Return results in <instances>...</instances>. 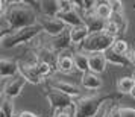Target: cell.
<instances>
[{
  "mask_svg": "<svg viewBox=\"0 0 135 117\" xmlns=\"http://www.w3.org/2000/svg\"><path fill=\"white\" fill-rule=\"evenodd\" d=\"M112 96H86L76 104V117H94L100 106Z\"/></svg>",
  "mask_w": 135,
  "mask_h": 117,
  "instance_id": "obj_4",
  "label": "cell"
},
{
  "mask_svg": "<svg viewBox=\"0 0 135 117\" xmlns=\"http://www.w3.org/2000/svg\"><path fill=\"white\" fill-rule=\"evenodd\" d=\"M35 65H37L38 73L41 74L43 78H46V76H50V74L53 73V70H55V67H53V65H50L49 62H44V61H38Z\"/></svg>",
  "mask_w": 135,
  "mask_h": 117,
  "instance_id": "obj_25",
  "label": "cell"
},
{
  "mask_svg": "<svg viewBox=\"0 0 135 117\" xmlns=\"http://www.w3.org/2000/svg\"><path fill=\"white\" fill-rule=\"evenodd\" d=\"M15 117H40V116L33 114V113H31V111H21V113H18Z\"/></svg>",
  "mask_w": 135,
  "mask_h": 117,
  "instance_id": "obj_30",
  "label": "cell"
},
{
  "mask_svg": "<svg viewBox=\"0 0 135 117\" xmlns=\"http://www.w3.org/2000/svg\"><path fill=\"white\" fill-rule=\"evenodd\" d=\"M46 99L55 111L68 110L74 105L73 97H70V96H67L61 91H56V90H50L49 93H46Z\"/></svg>",
  "mask_w": 135,
  "mask_h": 117,
  "instance_id": "obj_6",
  "label": "cell"
},
{
  "mask_svg": "<svg viewBox=\"0 0 135 117\" xmlns=\"http://www.w3.org/2000/svg\"><path fill=\"white\" fill-rule=\"evenodd\" d=\"M18 67H20V73H21V76L26 79V82H31V84H33V85H38V84L43 82L44 78L38 73L35 64H26V62L20 61Z\"/></svg>",
  "mask_w": 135,
  "mask_h": 117,
  "instance_id": "obj_8",
  "label": "cell"
},
{
  "mask_svg": "<svg viewBox=\"0 0 135 117\" xmlns=\"http://www.w3.org/2000/svg\"><path fill=\"white\" fill-rule=\"evenodd\" d=\"M43 31L41 26H32V27H26V29H21V31L12 32V34H8L5 37H0V43H2V47L3 49H11V47H15V46H20V44H25L32 41L35 37H38V34Z\"/></svg>",
  "mask_w": 135,
  "mask_h": 117,
  "instance_id": "obj_3",
  "label": "cell"
},
{
  "mask_svg": "<svg viewBox=\"0 0 135 117\" xmlns=\"http://www.w3.org/2000/svg\"><path fill=\"white\" fill-rule=\"evenodd\" d=\"M26 84V79L20 74V76H15L14 79H11L9 82L5 84L3 87V94L6 96L8 99H14V97H18L21 91H23V87Z\"/></svg>",
  "mask_w": 135,
  "mask_h": 117,
  "instance_id": "obj_9",
  "label": "cell"
},
{
  "mask_svg": "<svg viewBox=\"0 0 135 117\" xmlns=\"http://www.w3.org/2000/svg\"><path fill=\"white\" fill-rule=\"evenodd\" d=\"M58 18L61 21H64L68 27H76V26L84 25V17L76 9H71V11H67V12H59Z\"/></svg>",
  "mask_w": 135,
  "mask_h": 117,
  "instance_id": "obj_12",
  "label": "cell"
},
{
  "mask_svg": "<svg viewBox=\"0 0 135 117\" xmlns=\"http://www.w3.org/2000/svg\"><path fill=\"white\" fill-rule=\"evenodd\" d=\"M38 5L43 15L46 17H58V14L61 12L58 0H43V2H38Z\"/></svg>",
  "mask_w": 135,
  "mask_h": 117,
  "instance_id": "obj_15",
  "label": "cell"
},
{
  "mask_svg": "<svg viewBox=\"0 0 135 117\" xmlns=\"http://www.w3.org/2000/svg\"><path fill=\"white\" fill-rule=\"evenodd\" d=\"M53 117H76V106H71L68 110H62V111H55Z\"/></svg>",
  "mask_w": 135,
  "mask_h": 117,
  "instance_id": "obj_27",
  "label": "cell"
},
{
  "mask_svg": "<svg viewBox=\"0 0 135 117\" xmlns=\"http://www.w3.org/2000/svg\"><path fill=\"white\" fill-rule=\"evenodd\" d=\"M105 117H120V111H118V108H114V110H111Z\"/></svg>",
  "mask_w": 135,
  "mask_h": 117,
  "instance_id": "obj_31",
  "label": "cell"
},
{
  "mask_svg": "<svg viewBox=\"0 0 135 117\" xmlns=\"http://www.w3.org/2000/svg\"><path fill=\"white\" fill-rule=\"evenodd\" d=\"M38 25L41 26V29H43L47 35L50 37H58V35H61L62 32L67 29V25L61 21V20L58 18V17H46V15H41V17H38Z\"/></svg>",
  "mask_w": 135,
  "mask_h": 117,
  "instance_id": "obj_5",
  "label": "cell"
},
{
  "mask_svg": "<svg viewBox=\"0 0 135 117\" xmlns=\"http://www.w3.org/2000/svg\"><path fill=\"white\" fill-rule=\"evenodd\" d=\"M0 117H15L14 116V105L9 99H5L2 102V108H0Z\"/></svg>",
  "mask_w": 135,
  "mask_h": 117,
  "instance_id": "obj_24",
  "label": "cell"
},
{
  "mask_svg": "<svg viewBox=\"0 0 135 117\" xmlns=\"http://www.w3.org/2000/svg\"><path fill=\"white\" fill-rule=\"evenodd\" d=\"M128 59H129V62H131V64H134V65H135V49L131 50V52L128 53Z\"/></svg>",
  "mask_w": 135,
  "mask_h": 117,
  "instance_id": "obj_32",
  "label": "cell"
},
{
  "mask_svg": "<svg viewBox=\"0 0 135 117\" xmlns=\"http://www.w3.org/2000/svg\"><path fill=\"white\" fill-rule=\"evenodd\" d=\"M94 14L97 17H100L102 20H105V21H109V18L114 15L109 2H100V3H97V6L94 9Z\"/></svg>",
  "mask_w": 135,
  "mask_h": 117,
  "instance_id": "obj_19",
  "label": "cell"
},
{
  "mask_svg": "<svg viewBox=\"0 0 135 117\" xmlns=\"http://www.w3.org/2000/svg\"><path fill=\"white\" fill-rule=\"evenodd\" d=\"M70 44H71L70 27H67V29L61 34V35H58V37L53 38V41H52V50H53L55 53H59V52H62V50L67 49Z\"/></svg>",
  "mask_w": 135,
  "mask_h": 117,
  "instance_id": "obj_13",
  "label": "cell"
},
{
  "mask_svg": "<svg viewBox=\"0 0 135 117\" xmlns=\"http://www.w3.org/2000/svg\"><path fill=\"white\" fill-rule=\"evenodd\" d=\"M49 87L52 90H56V91H61L64 94H67L70 97H79L82 96V90H80L78 85L74 84H70V82H65V81H58L53 79L49 82Z\"/></svg>",
  "mask_w": 135,
  "mask_h": 117,
  "instance_id": "obj_7",
  "label": "cell"
},
{
  "mask_svg": "<svg viewBox=\"0 0 135 117\" xmlns=\"http://www.w3.org/2000/svg\"><path fill=\"white\" fill-rule=\"evenodd\" d=\"M131 96H132V97L135 99V87H134V90H132V93H131Z\"/></svg>",
  "mask_w": 135,
  "mask_h": 117,
  "instance_id": "obj_33",
  "label": "cell"
},
{
  "mask_svg": "<svg viewBox=\"0 0 135 117\" xmlns=\"http://www.w3.org/2000/svg\"><path fill=\"white\" fill-rule=\"evenodd\" d=\"M122 32V29H120V26H118V23L117 21H114V20H109V21H106V27H105V34H108V35H111L112 38H115L118 34Z\"/></svg>",
  "mask_w": 135,
  "mask_h": 117,
  "instance_id": "obj_26",
  "label": "cell"
},
{
  "mask_svg": "<svg viewBox=\"0 0 135 117\" xmlns=\"http://www.w3.org/2000/svg\"><path fill=\"white\" fill-rule=\"evenodd\" d=\"M20 72V67H18V62L17 61H12V59H6L3 58L0 61V76L3 79L6 78H12Z\"/></svg>",
  "mask_w": 135,
  "mask_h": 117,
  "instance_id": "obj_14",
  "label": "cell"
},
{
  "mask_svg": "<svg viewBox=\"0 0 135 117\" xmlns=\"http://www.w3.org/2000/svg\"><path fill=\"white\" fill-rule=\"evenodd\" d=\"M105 58H106V61L109 62V64H114V65H122V67H126L128 64H131L128 59V56H122L115 53L112 49L106 50L105 52Z\"/></svg>",
  "mask_w": 135,
  "mask_h": 117,
  "instance_id": "obj_20",
  "label": "cell"
},
{
  "mask_svg": "<svg viewBox=\"0 0 135 117\" xmlns=\"http://www.w3.org/2000/svg\"><path fill=\"white\" fill-rule=\"evenodd\" d=\"M88 61H90V72L94 74H100L106 70V58L105 53H90L88 55Z\"/></svg>",
  "mask_w": 135,
  "mask_h": 117,
  "instance_id": "obj_11",
  "label": "cell"
},
{
  "mask_svg": "<svg viewBox=\"0 0 135 117\" xmlns=\"http://www.w3.org/2000/svg\"><path fill=\"white\" fill-rule=\"evenodd\" d=\"M84 25L86 26L90 34H99V32H105L106 21L102 20L100 17H97L94 12H90L84 15Z\"/></svg>",
  "mask_w": 135,
  "mask_h": 117,
  "instance_id": "obj_10",
  "label": "cell"
},
{
  "mask_svg": "<svg viewBox=\"0 0 135 117\" xmlns=\"http://www.w3.org/2000/svg\"><path fill=\"white\" fill-rule=\"evenodd\" d=\"M109 3H111V8H112V12L114 14H122V11H123V3L122 2L114 0V2H109Z\"/></svg>",
  "mask_w": 135,
  "mask_h": 117,
  "instance_id": "obj_29",
  "label": "cell"
},
{
  "mask_svg": "<svg viewBox=\"0 0 135 117\" xmlns=\"http://www.w3.org/2000/svg\"><path fill=\"white\" fill-rule=\"evenodd\" d=\"M8 12L2 17V37L38 25V15L33 8L25 2H9Z\"/></svg>",
  "mask_w": 135,
  "mask_h": 117,
  "instance_id": "obj_1",
  "label": "cell"
},
{
  "mask_svg": "<svg viewBox=\"0 0 135 117\" xmlns=\"http://www.w3.org/2000/svg\"><path fill=\"white\" fill-rule=\"evenodd\" d=\"M90 35V31L86 29L85 25L82 26H76V27H70V37H71V44L80 46V44L85 41Z\"/></svg>",
  "mask_w": 135,
  "mask_h": 117,
  "instance_id": "obj_17",
  "label": "cell"
},
{
  "mask_svg": "<svg viewBox=\"0 0 135 117\" xmlns=\"http://www.w3.org/2000/svg\"><path fill=\"white\" fill-rule=\"evenodd\" d=\"M120 117H135V110L134 108H118Z\"/></svg>",
  "mask_w": 135,
  "mask_h": 117,
  "instance_id": "obj_28",
  "label": "cell"
},
{
  "mask_svg": "<svg viewBox=\"0 0 135 117\" xmlns=\"http://www.w3.org/2000/svg\"><path fill=\"white\" fill-rule=\"evenodd\" d=\"M132 79H134V82H135V73H134V74H132Z\"/></svg>",
  "mask_w": 135,
  "mask_h": 117,
  "instance_id": "obj_34",
  "label": "cell"
},
{
  "mask_svg": "<svg viewBox=\"0 0 135 117\" xmlns=\"http://www.w3.org/2000/svg\"><path fill=\"white\" fill-rule=\"evenodd\" d=\"M115 43V38H112L111 35L105 34V32H99V34H90L84 43L79 47L82 50V53H105L106 50H109L112 47V44Z\"/></svg>",
  "mask_w": 135,
  "mask_h": 117,
  "instance_id": "obj_2",
  "label": "cell"
},
{
  "mask_svg": "<svg viewBox=\"0 0 135 117\" xmlns=\"http://www.w3.org/2000/svg\"><path fill=\"white\" fill-rule=\"evenodd\" d=\"M134 87H135V82L132 79V76L131 78L129 76H123L117 82V90H118L120 94H131L132 90H134Z\"/></svg>",
  "mask_w": 135,
  "mask_h": 117,
  "instance_id": "obj_21",
  "label": "cell"
},
{
  "mask_svg": "<svg viewBox=\"0 0 135 117\" xmlns=\"http://www.w3.org/2000/svg\"><path fill=\"white\" fill-rule=\"evenodd\" d=\"M74 67V61L71 56L68 55H62L58 56V62H56V68L61 72H71Z\"/></svg>",
  "mask_w": 135,
  "mask_h": 117,
  "instance_id": "obj_22",
  "label": "cell"
},
{
  "mask_svg": "<svg viewBox=\"0 0 135 117\" xmlns=\"http://www.w3.org/2000/svg\"><path fill=\"white\" fill-rule=\"evenodd\" d=\"M80 84L86 90H100L102 85H103V81L99 78V74H94L91 72H88V73H85L82 76Z\"/></svg>",
  "mask_w": 135,
  "mask_h": 117,
  "instance_id": "obj_16",
  "label": "cell"
},
{
  "mask_svg": "<svg viewBox=\"0 0 135 117\" xmlns=\"http://www.w3.org/2000/svg\"><path fill=\"white\" fill-rule=\"evenodd\" d=\"M111 49L114 50L115 53L122 55V56H128V53H129V46H128V43H126L124 40H122V38L115 40V43L112 44V47H111Z\"/></svg>",
  "mask_w": 135,
  "mask_h": 117,
  "instance_id": "obj_23",
  "label": "cell"
},
{
  "mask_svg": "<svg viewBox=\"0 0 135 117\" xmlns=\"http://www.w3.org/2000/svg\"><path fill=\"white\" fill-rule=\"evenodd\" d=\"M73 61H74V67L78 68L79 72H82L84 74L90 72V61H88V55L86 53H82V52L74 53Z\"/></svg>",
  "mask_w": 135,
  "mask_h": 117,
  "instance_id": "obj_18",
  "label": "cell"
}]
</instances>
